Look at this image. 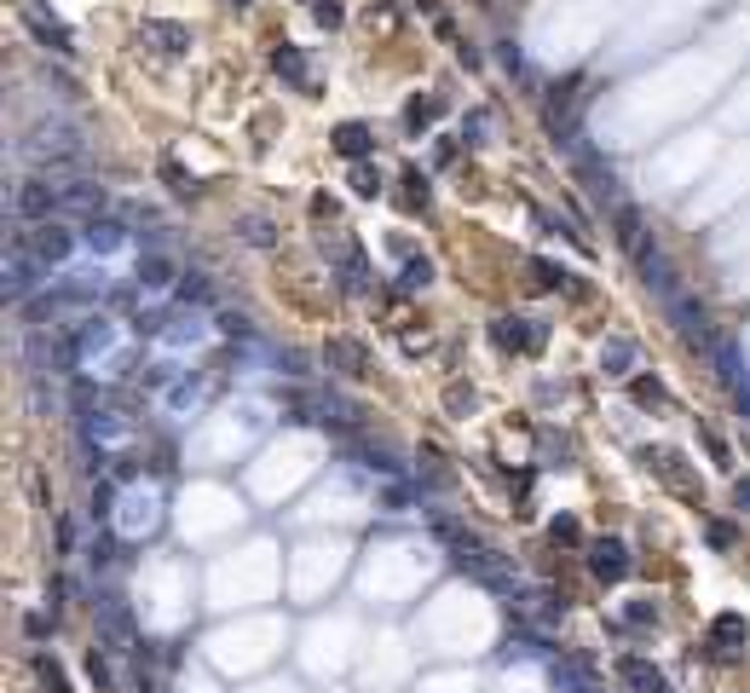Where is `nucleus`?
I'll return each instance as SVG.
<instances>
[{"label":"nucleus","mask_w":750,"mask_h":693,"mask_svg":"<svg viewBox=\"0 0 750 693\" xmlns=\"http://www.w3.org/2000/svg\"><path fill=\"white\" fill-rule=\"evenodd\" d=\"M497 342H502V347H532L537 335L520 330V318H502V324H497Z\"/></svg>","instance_id":"2eb2a0df"},{"label":"nucleus","mask_w":750,"mask_h":693,"mask_svg":"<svg viewBox=\"0 0 750 693\" xmlns=\"http://www.w3.org/2000/svg\"><path fill=\"white\" fill-rule=\"evenodd\" d=\"M12 214H18L23 226L64 220V209H58V186H46V179H23V186H18V197H12Z\"/></svg>","instance_id":"f03ea898"},{"label":"nucleus","mask_w":750,"mask_h":693,"mask_svg":"<svg viewBox=\"0 0 750 693\" xmlns=\"http://www.w3.org/2000/svg\"><path fill=\"white\" fill-rule=\"evenodd\" d=\"M23 23H29V29H35V35H41V41H46V46H53V53H76V46H70V35H64V29H58V23H53V18H41V6H35V0H23Z\"/></svg>","instance_id":"0eeeda50"},{"label":"nucleus","mask_w":750,"mask_h":693,"mask_svg":"<svg viewBox=\"0 0 750 693\" xmlns=\"http://www.w3.org/2000/svg\"><path fill=\"white\" fill-rule=\"evenodd\" d=\"M589 566H595L600 578H623V573H630V561H623V543H595V561H589Z\"/></svg>","instance_id":"1a4fd4ad"},{"label":"nucleus","mask_w":750,"mask_h":693,"mask_svg":"<svg viewBox=\"0 0 750 693\" xmlns=\"http://www.w3.org/2000/svg\"><path fill=\"white\" fill-rule=\"evenodd\" d=\"M670 307H675V318H681V335H687V342L710 347V318H705V307H693V301H687V295H675Z\"/></svg>","instance_id":"423d86ee"},{"label":"nucleus","mask_w":750,"mask_h":693,"mask_svg":"<svg viewBox=\"0 0 750 693\" xmlns=\"http://www.w3.org/2000/svg\"><path fill=\"white\" fill-rule=\"evenodd\" d=\"M87 243H93V249H104V254H116V249H121V226L93 220V226H87Z\"/></svg>","instance_id":"ddd939ff"},{"label":"nucleus","mask_w":750,"mask_h":693,"mask_svg":"<svg viewBox=\"0 0 750 693\" xmlns=\"http://www.w3.org/2000/svg\"><path fill=\"white\" fill-rule=\"evenodd\" d=\"M41 272H46V266L35 260V254L12 249V254H6V295H12V301H29L35 289H41Z\"/></svg>","instance_id":"7ed1b4c3"},{"label":"nucleus","mask_w":750,"mask_h":693,"mask_svg":"<svg viewBox=\"0 0 750 693\" xmlns=\"http://www.w3.org/2000/svg\"><path fill=\"white\" fill-rule=\"evenodd\" d=\"M139 41H151L156 53H185V46H191V29H185V23H162V18H151V23L139 29Z\"/></svg>","instance_id":"39448f33"},{"label":"nucleus","mask_w":750,"mask_h":693,"mask_svg":"<svg viewBox=\"0 0 750 693\" xmlns=\"http://www.w3.org/2000/svg\"><path fill=\"white\" fill-rule=\"evenodd\" d=\"M630 359H635V347H630V342H606V352H600V364H606L612 375L630 370Z\"/></svg>","instance_id":"4468645a"},{"label":"nucleus","mask_w":750,"mask_h":693,"mask_svg":"<svg viewBox=\"0 0 750 693\" xmlns=\"http://www.w3.org/2000/svg\"><path fill=\"white\" fill-rule=\"evenodd\" d=\"M733 497H739V508H750V480H739V491H733Z\"/></svg>","instance_id":"a211bd4d"},{"label":"nucleus","mask_w":750,"mask_h":693,"mask_svg":"<svg viewBox=\"0 0 750 693\" xmlns=\"http://www.w3.org/2000/svg\"><path fill=\"white\" fill-rule=\"evenodd\" d=\"M168 272H174V266H168V254H144L139 284H144V289H162V284H168Z\"/></svg>","instance_id":"f8f14e48"},{"label":"nucleus","mask_w":750,"mask_h":693,"mask_svg":"<svg viewBox=\"0 0 750 693\" xmlns=\"http://www.w3.org/2000/svg\"><path fill=\"white\" fill-rule=\"evenodd\" d=\"M18 156H23V162H35V168H76L81 162V139H76L70 121H41V128L23 133Z\"/></svg>","instance_id":"f257e3e1"},{"label":"nucleus","mask_w":750,"mask_h":693,"mask_svg":"<svg viewBox=\"0 0 750 693\" xmlns=\"http://www.w3.org/2000/svg\"><path fill=\"white\" fill-rule=\"evenodd\" d=\"M237 231H243V243H254V249H272V220H266V214H243Z\"/></svg>","instance_id":"9b49d317"},{"label":"nucleus","mask_w":750,"mask_h":693,"mask_svg":"<svg viewBox=\"0 0 750 693\" xmlns=\"http://www.w3.org/2000/svg\"><path fill=\"white\" fill-rule=\"evenodd\" d=\"M237 6H249V0H237Z\"/></svg>","instance_id":"6ab92c4d"},{"label":"nucleus","mask_w":750,"mask_h":693,"mask_svg":"<svg viewBox=\"0 0 750 693\" xmlns=\"http://www.w3.org/2000/svg\"><path fill=\"white\" fill-rule=\"evenodd\" d=\"M277 70H283V76H294V81H306V64H301V53H277Z\"/></svg>","instance_id":"dca6fc26"},{"label":"nucleus","mask_w":750,"mask_h":693,"mask_svg":"<svg viewBox=\"0 0 750 693\" xmlns=\"http://www.w3.org/2000/svg\"><path fill=\"white\" fill-rule=\"evenodd\" d=\"M335 151H341V156H364V151H370V128H359V121H347V128L335 133Z\"/></svg>","instance_id":"9d476101"},{"label":"nucleus","mask_w":750,"mask_h":693,"mask_svg":"<svg viewBox=\"0 0 750 693\" xmlns=\"http://www.w3.org/2000/svg\"><path fill=\"white\" fill-rule=\"evenodd\" d=\"M104 202H110V191L104 186H93V179H76V186H58V209L64 214H104Z\"/></svg>","instance_id":"20e7f679"},{"label":"nucleus","mask_w":750,"mask_h":693,"mask_svg":"<svg viewBox=\"0 0 750 693\" xmlns=\"http://www.w3.org/2000/svg\"><path fill=\"white\" fill-rule=\"evenodd\" d=\"M312 12H317V23H329V29H335V23H341V6H335V0H317Z\"/></svg>","instance_id":"f3484780"},{"label":"nucleus","mask_w":750,"mask_h":693,"mask_svg":"<svg viewBox=\"0 0 750 693\" xmlns=\"http://www.w3.org/2000/svg\"><path fill=\"white\" fill-rule=\"evenodd\" d=\"M612 226H618V243H623V249H630V254H641V214H635L630 202H618Z\"/></svg>","instance_id":"6e6552de"}]
</instances>
